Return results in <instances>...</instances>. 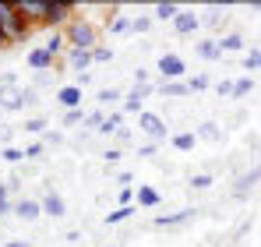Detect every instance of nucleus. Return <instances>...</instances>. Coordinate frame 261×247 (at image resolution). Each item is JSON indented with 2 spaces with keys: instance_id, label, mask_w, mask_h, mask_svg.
Listing matches in <instances>:
<instances>
[{
  "instance_id": "f257e3e1",
  "label": "nucleus",
  "mask_w": 261,
  "mask_h": 247,
  "mask_svg": "<svg viewBox=\"0 0 261 247\" xmlns=\"http://www.w3.org/2000/svg\"><path fill=\"white\" fill-rule=\"evenodd\" d=\"M0 29H4V36L11 39V46H21V42H29L36 36V29L18 14L14 0H0Z\"/></svg>"
},
{
  "instance_id": "f03ea898",
  "label": "nucleus",
  "mask_w": 261,
  "mask_h": 247,
  "mask_svg": "<svg viewBox=\"0 0 261 247\" xmlns=\"http://www.w3.org/2000/svg\"><path fill=\"white\" fill-rule=\"evenodd\" d=\"M64 36H67V46L71 50H95L99 46V29H95V21H88L85 14H78L64 29Z\"/></svg>"
},
{
  "instance_id": "7ed1b4c3",
  "label": "nucleus",
  "mask_w": 261,
  "mask_h": 247,
  "mask_svg": "<svg viewBox=\"0 0 261 247\" xmlns=\"http://www.w3.org/2000/svg\"><path fill=\"white\" fill-rule=\"evenodd\" d=\"M155 71H159V82H187V78H191L187 60H184L180 53H159Z\"/></svg>"
},
{
  "instance_id": "20e7f679",
  "label": "nucleus",
  "mask_w": 261,
  "mask_h": 247,
  "mask_svg": "<svg viewBox=\"0 0 261 247\" xmlns=\"http://www.w3.org/2000/svg\"><path fill=\"white\" fill-rule=\"evenodd\" d=\"M138 131L152 141V145H163V141H170V127L166 120L159 117V113H152V110H145L141 117H138Z\"/></svg>"
},
{
  "instance_id": "39448f33",
  "label": "nucleus",
  "mask_w": 261,
  "mask_h": 247,
  "mask_svg": "<svg viewBox=\"0 0 261 247\" xmlns=\"http://www.w3.org/2000/svg\"><path fill=\"white\" fill-rule=\"evenodd\" d=\"M102 14H106V18H102V29H106L110 36H130V29H134V14H127L124 7H106Z\"/></svg>"
},
{
  "instance_id": "423d86ee",
  "label": "nucleus",
  "mask_w": 261,
  "mask_h": 247,
  "mask_svg": "<svg viewBox=\"0 0 261 247\" xmlns=\"http://www.w3.org/2000/svg\"><path fill=\"white\" fill-rule=\"evenodd\" d=\"M18 14L32 25V29H46V14H49V0H14Z\"/></svg>"
},
{
  "instance_id": "0eeeda50",
  "label": "nucleus",
  "mask_w": 261,
  "mask_h": 247,
  "mask_svg": "<svg viewBox=\"0 0 261 247\" xmlns=\"http://www.w3.org/2000/svg\"><path fill=\"white\" fill-rule=\"evenodd\" d=\"M53 99H57V106L67 113V110H85V88L82 85H60L57 92H53Z\"/></svg>"
},
{
  "instance_id": "6e6552de",
  "label": "nucleus",
  "mask_w": 261,
  "mask_h": 247,
  "mask_svg": "<svg viewBox=\"0 0 261 247\" xmlns=\"http://www.w3.org/2000/svg\"><path fill=\"white\" fill-rule=\"evenodd\" d=\"M0 110H4V113L29 110V103H25V88H21V85H0Z\"/></svg>"
},
{
  "instance_id": "1a4fd4ad",
  "label": "nucleus",
  "mask_w": 261,
  "mask_h": 247,
  "mask_svg": "<svg viewBox=\"0 0 261 247\" xmlns=\"http://www.w3.org/2000/svg\"><path fill=\"white\" fill-rule=\"evenodd\" d=\"M258 184H261V163L251 166L247 173H240V177L233 180V202H244V198H247V194H251Z\"/></svg>"
},
{
  "instance_id": "9d476101",
  "label": "nucleus",
  "mask_w": 261,
  "mask_h": 247,
  "mask_svg": "<svg viewBox=\"0 0 261 247\" xmlns=\"http://www.w3.org/2000/svg\"><path fill=\"white\" fill-rule=\"evenodd\" d=\"M25 64H29L36 75H43V71H57V64H60V60H57L46 46H32V50L25 53Z\"/></svg>"
},
{
  "instance_id": "9b49d317",
  "label": "nucleus",
  "mask_w": 261,
  "mask_h": 247,
  "mask_svg": "<svg viewBox=\"0 0 261 247\" xmlns=\"http://www.w3.org/2000/svg\"><path fill=\"white\" fill-rule=\"evenodd\" d=\"M194 215H198L194 208H176V212H166V215H155L152 219V230H176V226L191 223Z\"/></svg>"
},
{
  "instance_id": "f8f14e48",
  "label": "nucleus",
  "mask_w": 261,
  "mask_h": 247,
  "mask_svg": "<svg viewBox=\"0 0 261 247\" xmlns=\"http://www.w3.org/2000/svg\"><path fill=\"white\" fill-rule=\"evenodd\" d=\"M92 64H95V60H92V50H71V46H67V53H64V67H71L74 78H78V75H88Z\"/></svg>"
},
{
  "instance_id": "ddd939ff",
  "label": "nucleus",
  "mask_w": 261,
  "mask_h": 247,
  "mask_svg": "<svg viewBox=\"0 0 261 247\" xmlns=\"http://www.w3.org/2000/svg\"><path fill=\"white\" fill-rule=\"evenodd\" d=\"M14 215H18L21 223H39V219H43L39 198H14Z\"/></svg>"
},
{
  "instance_id": "4468645a",
  "label": "nucleus",
  "mask_w": 261,
  "mask_h": 247,
  "mask_svg": "<svg viewBox=\"0 0 261 247\" xmlns=\"http://www.w3.org/2000/svg\"><path fill=\"white\" fill-rule=\"evenodd\" d=\"M39 205H43V215H53V219H64L67 215V202L57 191H43L39 194Z\"/></svg>"
},
{
  "instance_id": "2eb2a0df",
  "label": "nucleus",
  "mask_w": 261,
  "mask_h": 247,
  "mask_svg": "<svg viewBox=\"0 0 261 247\" xmlns=\"http://www.w3.org/2000/svg\"><path fill=\"white\" fill-rule=\"evenodd\" d=\"M198 29H201V14H198V11H180V14H176V21H173L176 36L187 39V36H194Z\"/></svg>"
},
{
  "instance_id": "dca6fc26",
  "label": "nucleus",
  "mask_w": 261,
  "mask_h": 247,
  "mask_svg": "<svg viewBox=\"0 0 261 247\" xmlns=\"http://www.w3.org/2000/svg\"><path fill=\"white\" fill-rule=\"evenodd\" d=\"M134 205H138V208H159V205H163L159 187H152V184H138V187H134Z\"/></svg>"
},
{
  "instance_id": "f3484780",
  "label": "nucleus",
  "mask_w": 261,
  "mask_h": 247,
  "mask_svg": "<svg viewBox=\"0 0 261 247\" xmlns=\"http://www.w3.org/2000/svg\"><path fill=\"white\" fill-rule=\"evenodd\" d=\"M194 134H198V141H208V145H219V141L226 138L222 124H216V120H201L198 127H194Z\"/></svg>"
},
{
  "instance_id": "a211bd4d",
  "label": "nucleus",
  "mask_w": 261,
  "mask_h": 247,
  "mask_svg": "<svg viewBox=\"0 0 261 247\" xmlns=\"http://www.w3.org/2000/svg\"><path fill=\"white\" fill-rule=\"evenodd\" d=\"M229 11V4L226 7H219V4H208L205 11H201V29H212V32H219L222 29V14Z\"/></svg>"
},
{
  "instance_id": "6ab92c4d",
  "label": "nucleus",
  "mask_w": 261,
  "mask_h": 247,
  "mask_svg": "<svg viewBox=\"0 0 261 247\" xmlns=\"http://www.w3.org/2000/svg\"><path fill=\"white\" fill-rule=\"evenodd\" d=\"M180 11H184V7H180V4H173V0H159V4L152 7V18H155V21H166V25H173Z\"/></svg>"
},
{
  "instance_id": "aec40b11",
  "label": "nucleus",
  "mask_w": 261,
  "mask_h": 247,
  "mask_svg": "<svg viewBox=\"0 0 261 247\" xmlns=\"http://www.w3.org/2000/svg\"><path fill=\"white\" fill-rule=\"evenodd\" d=\"M155 95L163 99H187V82H155Z\"/></svg>"
},
{
  "instance_id": "412c9836",
  "label": "nucleus",
  "mask_w": 261,
  "mask_h": 247,
  "mask_svg": "<svg viewBox=\"0 0 261 247\" xmlns=\"http://www.w3.org/2000/svg\"><path fill=\"white\" fill-rule=\"evenodd\" d=\"M170 145L176 152H194L198 149V134L194 131H176V134H170Z\"/></svg>"
},
{
  "instance_id": "4be33fe9",
  "label": "nucleus",
  "mask_w": 261,
  "mask_h": 247,
  "mask_svg": "<svg viewBox=\"0 0 261 247\" xmlns=\"http://www.w3.org/2000/svg\"><path fill=\"white\" fill-rule=\"evenodd\" d=\"M124 127V113L120 110H113V113H106V120H102V127L95 131L99 138H117V131Z\"/></svg>"
},
{
  "instance_id": "5701e85b",
  "label": "nucleus",
  "mask_w": 261,
  "mask_h": 247,
  "mask_svg": "<svg viewBox=\"0 0 261 247\" xmlns=\"http://www.w3.org/2000/svg\"><path fill=\"white\" fill-rule=\"evenodd\" d=\"M216 39H219V50H222V53H240V50L247 46L240 32H219Z\"/></svg>"
},
{
  "instance_id": "b1692460",
  "label": "nucleus",
  "mask_w": 261,
  "mask_h": 247,
  "mask_svg": "<svg viewBox=\"0 0 261 247\" xmlns=\"http://www.w3.org/2000/svg\"><path fill=\"white\" fill-rule=\"evenodd\" d=\"M194 53H198L201 60H219V57H222L216 36H212V39H198V42H194Z\"/></svg>"
},
{
  "instance_id": "393cba45",
  "label": "nucleus",
  "mask_w": 261,
  "mask_h": 247,
  "mask_svg": "<svg viewBox=\"0 0 261 247\" xmlns=\"http://www.w3.org/2000/svg\"><path fill=\"white\" fill-rule=\"evenodd\" d=\"M95 99H99V106H117V103L127 99V92H120V88H113V85H102V88L95 92Z\"/></svg>"
},
{
  "instance_id": "a878e982",
  "label": "nucleus",
  "mask_w": 261,
  "mask_h": 247,
  "mask_svg": "<svg viewBox=\"0 0 261 247\" xmlns=\"http://www.w3.org/2000/svg\"><path fill=\"white\" fill-rule=\"evenodd\" d=\"M43 46L57 57V60H64V53H67V36H64V32H49Z\"/></svg>"
},
{
  "instance_id": "bb28decb",
  "label": "nucleus",
  "mask_w": 261,
  "mask_h": 247,
  "mask_svg": "<svg viewBox=\"0 0 261 247\" xmlns=\"http://www.w3.org/2000/svg\"><path fill=\"white\" fill-rule=\"evenodd\" d=\"M212 85H216V78H212V75L198 71V75H191V78H187V92H191V95H198V92H208Z\"/></svg>"
},
{
  "instance_id": "cd10ccee",
  "label": "nucleus",
  "mask_w": 261,
  "mask_h": 247,
  "mask_svg": "<svg viewBox=\"0 0 261 247\" xmlns=\"http://www.w3.org/2000/svg\"><path fill=\"white\" fill-rule=\"evenodd\" d=\"M251 92H254V75L233 78V99H244V95H251Z\"/></svg>"
},
{
  "instance_id": "c85d7f7f",
  "label": "nucleus",
  "mask_w": 261,
  "mask_h": 247,
  "mask_svg": "<svg viewBox=\"0 0 261 247\" xmlns=\"http://www.w3.org/2000/svg\"><path fill=\"white\" fill-rule=\"evenodd\" d=\"M155 29V18H152V11L148 14H134V29H130V36H148Z\"/></svg>"
},
{
  "instance_id": "c756f323",
  "label": "nucleus",
  "mask_w": 261,
  "mask_h": 247,
  "mask_svg": "<svg viewBox=\"0 0 261 247\" xmlns=\"http://www.w3.org/2000/svg\"><path fill=\"white\" fill-rule=\"evenodd\" d=\"M21 131H25V134H39V138H43L46 131H49V120H46V117H25Z\"/></svg>"
},
{
  "instance_id": "7c9ffc66",
  "label": "nucleus",
  "mask_w": 261,
  "mask_h": 247,
  "mask_svg": "<svg viewBox=\"0 0 261 247\" xmlns=\"http://www.w3.org/2000/svg\"><path fill=\"white\" fill-rule=\"evenodd\" d=\"M127 95H130V99H141V103H145L148 95H155V82H134V85L127 88Z\"/></svg>"
},
{
  "instance_id": "2f4dec72",
  "label": "nucleus",
  "mask_w": 261,
  "mask_h": 247,
  "mask_svg": "<svg viewBox=\"0 0 261 247\" xmlns=\"http://www.w3.org/2000/svg\"><path fill=\"white\" fill-rule=\"evenodd\" d=\"M7 215H14V194H11L7 184L0 180V219H7Z\"/></svg>"
},
{
  "instance_id": "473e14b6",
  "label": "nucleus",
  "mask_w": 261,
  "mask_h": 247,
  "mask_svg": "<svg viewBox=\"0 0 261 247\" xmlns=\"http://www.w3.org/2000/svg\"><path fill=\"white\" fill-rule=\"evenodd\" d=\"M130 215H134V205H127V208H113V212H106V226H120V223H127Z\"/></svg>"
},
{
  "instance_id": "72a5a7b5",
  "label": "nucleus",
  "mask_w": 261,
  "mask_h": 247,
  "mask_svg": "<svg viewBox=\"0 0 261 247\" xmlns=\"http://www.w3.org/2000/svg\"><path fill=\"white\" fill-rule=\"evenodd\" d=\"M85 113L88 110H67V113H60V127H85Z\"/></svg>"
},
{
  "instance_id": "f704fd0d",
  "label": "nucleus",
  "mask_w": 261,
  "mask_h": 247,
  "mask_svg": "<svg viewBox=\"0 0 261 247\" xmlns=\"http://www.w3.org/2000/svg\"><path fill=\"white\" fill-rule=\"evenodd\" d=\"M106 113H110V110H102V106H99V110H88V113H85V131H88V134L102 127V120H106Z\"/></svg>"
},
{
  "instance_id": "c9c22d12",
  "label": "nucleus",
  "mask_w": 261,
  "mask_h": 247,
  "mask_svg": "<svg viewBox=\"0 0 261 247\" xmlns=\"http://www.w3.org/2000/svg\"><path fill=\"white\" fill-rule=\"evenodd\" d=\"M240 64H244V71H247V75L261 71V46H258V50H251V53H244V57H240Z\"/></svg>"
},
{
  "instance_id": "e433bc0d",
  "label": "nucleus",
  "mask_w": 261,
  "mask_h": 247,
  "mask_svg": "<svg viewBox=\"0 0 261 247\" xmlns=\"http://www.w3.org/2000/svg\"><path fill=\"white\" fill-rule=\"evenodd\" d=\"M120 113H124V117H141V113H145V103H141V99H124V103H120Z\"/></svg>"
},
{
  "instance_id": "4c0bfd02",
  "label": "nucleus",
  "mask_w": 261,
  "mask_h": 247,
  "mask_svg": "<svg viewBox=\"0 0 261 247\" xmlns=\"http://www.w3.org/2000/svg\"><path fill=\"white\" fill-rule=\"evenodd\" d=\"M113 57H117V53H113L106 42H99V46L92 50V60H95V64H113Z\"/></svg>"
},
{
  "instance_id": "58836bf2",
  "label": "nucleus",
  "mask_w": 261,
  "mask_h": 247,
  "mask_svg": "<svg viewBox=\"0 0 261 247\" xmlns=\"http://www.w3.org/2000/svg\"><path fill=\"white\" fill-rule=\"evenodd\" d=\"M39 141H43L46 149H60V145H64L67 138H64V131H53V127H49V131H46V134L39 138Z\"/></svg>"
},
{
  "instance_id": "ea45409f",
  "label": "nucleus",
  "mask_w": 261,
  "mask_h": 247,
  "mask_svg": "<svg viewBox=\"0 0 261 247\" xmlns=\"http://www.w3.org/2000/svg\"><path fill=\"white\" fill-rule=\"evenodd\" d=\"M0 159H4V163H25V149H18V145L0 149Z\"/></svg>"
},
{
  "instance_id": "a19ab883",
  "label": "nucleus",
  "mask_w": 261,
  "mask_h": 247,
  "mask_svg": "<svg viewBox=\"0 0 261 247\" xmlns=\"http://www.w3.org/2000/svg\"><path fill=\"white\" fill-rule=\"evenodd\" d=\"M212 184H216L212 173H194V177H191V187H194V191H208Z\"/></svg>"
},
{
  "instance_id": "79ce46f5",
  "label": "nucleus",
  "mask_w": 261,
  "mask_h": 247,
  "mask_svg": "<svg viewBox=\"0 0 261 247\" xmlns=\"http://www.w3.org/2000/svg\"><path fill=\"white\" fill-rule=\"evenodd\" d=\"M212 92H216L219 99H233V78H222V82L212 85Z\"/></svg>"
},
{
  "instance_id": "37998d69",
  "label": "nucleus",
  "mask_w": 261,
  "mask_h": 247,
  "mask_svg": "<svg viewBox=\"0 0 261 247\" xmlns=\"http://www.w3.org/2000/svg\"><path fill=\"white\" fill-rule=\"evenodd\" d=\"M43 152H46L43 141H29V145H25V159H39Z\"/></svg>"
},
{
  "instance_id": "c03bdc74",
  "label": "nucleus",
  "mask_w": 261,
  "mask_h": 247,
  "mask_svg": "<svg viewBox=\"0 0 261 247\" xmlns=\"http://www.w3.org/2000/svg\"><path fill=\"white\" fill-rule=\"evenodd\" d=\"M117 205H120V208L134 205V187H120V194H117Z\"/></svg>"
},
{
  "instance_id": "a18cd8bd",
  "label": "nucleus",
  "mask_w": 261,
  "mask_h": 247,
  "mask_svg": "<svg viewBox=\"0 0 261 247\" xmlns=\"http://www.w3.org/2000/svg\"><path fill=\"white\" fill-rule=\"evenodd\" d=\"M11 141H14V127H0V149H11Z\"/></svg>"
},
{
  "instance_id": "49530a36",
  "label": "nucleus",
  "mask_w": 261,
  "mask_h": 247,
  "mask_svg": "<svg viewBox=\"0 0 261 247\" xmlns=\"http://www.w3.org/2000/svg\"><path fill=\"white\" fill-rule=\"evenodd\" d=\"M155 149H159V145L145 141V145H138V156H141V159H148V156H155Z\"/></svg>"
},
{
  "instance_id": "de8ad7c7",
  "label": "nucleus",
  "mask_w": 261,
  "mask_h": 247,
  "mask_svg": "<svg viewBox=\"0 0 261 247\" xmlns=\"http://www.w3.org/2000/svg\"><path fill=\"white\" fill-rule=\"evenodd\" d=\"M120 156H124L120 149H102V159H106V163H120Z\"/></svg>"
},
{
  "instance_id": "09e8293b",
  "label": "nucleus",
  "mask_w": 261,
  "mask_h": 247,
  "mask_svg": "<svg viewBox=\"0 0 261 247\" xmlns=\"http://www.w3.org/2000/svg\"><path fill=\"white\" fill-rule=\"evenodd\" d=\"M49 82H53V71H43V75H36V82H32V85H36V88H46Z\"/></svg>"
},
{
  "instance_id": "8fccbe9b",
  "label": "nucleus",
  "mask_w": 261,
  "mask_h": 247,
  "mask_svg": "<svg viewBox=\"0 0 261 247\" xmlns=\"http://www.w3.org/2000/svg\"><path fill=\"white\" fill-rule=\"evenodd\" d=\"M4 184H7V191H11V194H21V180H18V177H7Z\"/></svg>"
},
{
  "instance_id": "3c124183",
  "label": "nucleus",
  "mask_w": 261,
  "mask_h": 247,
  "mask_svg": "<svg viewBox=\"0 0 261 247\" xmlns=\"http://www.w3.org/2000/svg\"><path fill=\"white\" fill-rule=\"evenodd\" d=\"M130 138H134L130 127H120V131H117V141H120V145H130Z\"/></svg>"
},
{
  "instance_id": "603ef678",
  "label": "nucleus",
  "mask_w": 261,
  "mask_h": 247,
  "mask_svg": "<svg viewBox=\"0 0 261 247\" xmlns=\"http://www.w3.org/2000/svg\"><path fill=\"white\" fill-rule=\"evenodd\" d=\"M130 180H134L130 173H117V184H120V187H130Z\"/></svg>"
},
{
  "instance_id": "864d4df0",
  "label": "nucleus",
  "mask_w": 261,
  "mask_h": 247,
  "mask_svg": "<svg viewBox=\"0 0 261 247\" xmlns=\"http://www.w3.org/2000/svg\"><path fill=\"white\" fill-rule=\"evenodd\" d=\"M134 82H148V71L145 67H134Z\"/></svg>"
},
{
  "instance_id": "5fc2aeb1",
  "label": "nucleus",
  "mask_w": 261,
  "mask_h": 247,
  "mask_svg": "<svg viewBox=\"0 0 261 247\" xmlns=\"http://www.w3.org/2000/svg\"><path fill=\"white\" fill-rule=\"evenodd\" d=\"M74 85H82V88H85V85H92V71H88V75H78V78H74Z\"/></svg>"
},
{
  "instance_id": "6e6d98bb",
  "label": "nucleus",
  "mask_w": 261,
  "mask_h": 247,
  "mask_svg": "<svg viewBox=\"0 0 261 247\" xmlns=\"http://www.w3.org/2000/svg\"><path fill=\"white\" fill-rule=\"evenodd\" d=\"M0 50H11V39L4 36V29H0Z\"/></svg>"
},
{
  "instance_id": "4d7b16f0",
  "label": "nucleus",
  "mask_w": 261,
  "mask_h": 247,
  "mask_svg": "<svg viewBox=\"0 0 261 247\" xmlns=\"http://www.w3.org/2000/svg\"><path fill=\"white\" fill-rule=\"evenodd\" d=\"M251 11H254V14H261V0H254V4H251Z\"/></svg>"
},
{
  "instance_id": "13d9d810",
  "label": "nucleus",
  "mask_w": 261,
  "mask_h": 247,
  "mask_svg": "<svg viewBox=\"0 0 261 247\" xmlns=\"http://www.w3.org/2000/svg\"><path fill=\"white\" fill-rule=\"evenodd\" d=\"M4 247H25V244H21V240H7Z\"/></svg>"
},
{
  "instance_id": "bf43d9fd",
  "label": "nucleus",
  "mask_w": 261,
  "mask_h": 247,
  "mask_svg": "<svg viewBox=\"0 0 261 247\" xmlns=\"http://www.w3.org/2000/svg\"><path fill=\"white\" fill-rule=\"evenodd\" d=\"M4 117H7V113H4V110H0V127H4Z\"/></svg>"
},
{
  "instance_id": "052dcab7",
  "label": "nucleus",
  "mask_w": 261,
  "mask_h": 247,
  "mask_svg": "<svg viewBox=\"0 0 261 247\" xmlns=\"http://www.w3.org/2000/svg\"><path fill=\"white\" fill-rule=\"evenodd\" d=\"M102 247H120V244H102Z\"/></svg>"
},
{
  "instance_id": "680f3d73",
  "label": "nucleus",
  "mask_w": 261,
  "mask_h": 247,
  "mask_svg": "<svg viewBox=\"0 0 261 247\" xmlns=\"http://www.w3.org/2000/svg\"><path fill=\"white\" fill-rule=\"evenodd\" d=\"M25 247H32V244H25Z\"/></svg>"
}]
</instances>
